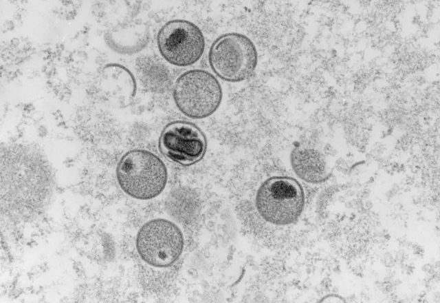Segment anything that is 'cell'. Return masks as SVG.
I'll use <instances>...</instances> for the list:
<instances>
[{"instance_id":"6da1fadb","label":"cell","mask_w":440,"mask_h":303,"mask_svg":"<svg viewBox=\"0 0 440 303\" xmlns=\"http://www.w3.org/2000/svg\"><path fill=\"white\" fill-rule=\"evenodd\" d=\"M116 178L128 196L142 200L153 199L165 189L168 170L154 153L142 149L126 152L116 167Z\"/></svg>"},{"instance_id":"7a4b0ae2","label":"cell","mask_w":440,"mask_h":303,"mask_svg":"<svg viewBox=\"0 0 440 303\" xmlns=\"http://www.w3.org/2000/svg\"><path fill=\"white\" fill-rule=\"evenodd\" d=\"M258 214L266 222L275 225H287L300 216L305 205V194L295 179L273 176L258 187L255 198Z\"/></svg>"},{"instance_id":"3957f363","label":"cell","mask_w":440,"mask_h":303,"mask_svg":"<svg viewBox=\"0 0 440 303\" xmlns=\"http://www.w3.org/2000/svg\"><path fill=\"white\" fill-rule=\"evenodd\" d=\"M173 97L178 109L192 119L214 114L221 105L223 92L217 78L201 69L188 70L175 81Z\"/></svg>"},{"instance_id":"277c9868","label":"cell","mask_w":440,"mask_h":303,"mask_svg":"<svg viewBox=\"0 0 440 303\" xmlns=\"http://www.w3.org/2000/svg\"><path fill=\"white\" fill-rule=\"evenodd\" d=\"M209 65L221 79L232 83L250 78L258 63L256 48L247 36L230 32L221 35L208 52Z\"/></svg>"},{"instance_id":"5b68a950","label":"cell","mask_w":440,"mask_h":303,"mask_svg":"<svg viewBox=\"0 0 440 303\" xmlns=\"http://www.w3.org/2000/svg\"><path fill=\"white\" fill-rule=\"evenodd\" d=\"M135 245L139 256L145 263L165 268L176 262L182 254L184 236L175 222L166 218H155L139 229Z\"/></svg>"},{"instance_id":"8992f818","label":"cell","mask_w":440,"mask_h":303,"mask_svg":"<svg viewBox=\"0 0 440 303\" xmlns=\"http://www.w3.org/2000/svg\"><path fill=\"white\" fill-rule=\"evenodd\" d=\"M158 50L171 65L186 67L202 56L204 36L195 23L184 19L170 20L160 29L157 36Z\"/></svg>"},{"instance_id":"52a82bcc","label":"cell","mask_w":440,"mask_h":303,"mask_svg":"<svg viewBox=\"0 0 440 303\" xmlns=\"http://www.w3.org/2000/svg\"><path fill=\"white\" fill-rule=\"evenodd\" d=\"M158 147L161 154L176 164L189 166L202 159L207 140L202 130L186 121H175L162 129Z\"/></svg>"},{"instance_id":"ba28073f","label":"cell","mask_w":440,"mask_h":303,"mask_svg":"<svg viewBox=\"0 0 440 303\" xmlns=\"http://www.w3.org/2000/svg\"><path fill=\"white\" fill-rule=\"evenodd\" d=\"M290 161L295 174L307 182L320 183L330 175L324 156L315 149L296 147L291 153Z\"/></svg>"}]
</instances>
